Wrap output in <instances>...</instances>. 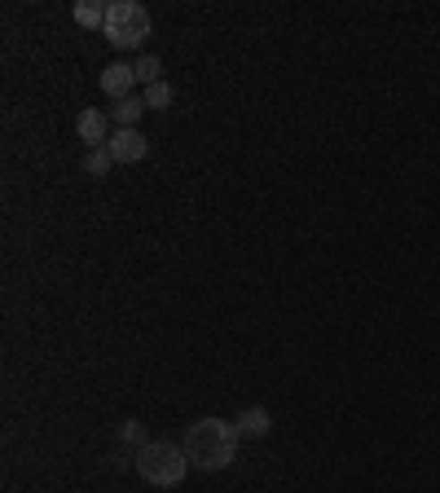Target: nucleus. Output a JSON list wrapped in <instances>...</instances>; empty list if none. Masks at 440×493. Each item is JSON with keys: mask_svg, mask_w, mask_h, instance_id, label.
I'll return each mask as SVG.
<instances>
[{"mask_svg": "<svg viewBox=\"0 0 440 493\" xmlns=\"http://www.w3.org/2000/svg\"><path fill=\"white\" fill-rule=\"evenodd\" d=\"M238 440L242 437H238L233 423H224V419H199V423H190L181 449H185L190 467H199V472H224L238 458Z\"/></svg>", "mask_w": 440, "mask_h": 493, "instance_id": "nucleus-1", "label": "nucleus"}, {"mask_svg": "<svg viewBox=\"0 0 440 493\" xmlns=\"http://www.w3.org/2000/svg\"><path fill=\"white\" fill-rule=\"evenodd\" d=\"M137 472H141V480L146 485H155V489H172V485H181L185 480V472H190V458H185V449L181 445H172V440H141V449H137Z\"/></svg>", "mask_w": 440, "mask_h": 493, "instance_id": "nucleus-2", "label": "nucleus"}, {"mask_svg": "<svg viewBox=\"0 0 440 493\" xmlns=\"http://www.w3.org/2000/svg\"><path fill=\"white\" fill-rule=\"evenodd\" d=\"M106 40L114 49H137L150 36V9L137 0H110L106 4Z\"/></svg>", "mask_w": 440, "mask_h": 493, "instance_id": "nucleus-3", "label": "nucleus"}, {"mask_svg": "<svg viewBox=\"0 0 440 493\" xmlns=\"http://www.w3.org/2000/svg\"><path fill=\"white\" fill-rule=\"evenodd\" d=\"M106 150L114 155V164H141L146 150H150V141H146L137 128H119V132L106 141Z\"/></svg>", "mask_w": 440, "mask_h": 493, "instance_id": "nucleus-4", "label": "nucleus"}, {"mask_svg": "<svg viewBox=\"0 0 440 493\" xmlns=\"http://www.w3.org/2000/svg\"><path fill=\"white\" fill-rule=\"evenodd\" d=\"M75 132H80V141H89V150H97V146H106L110 141V115L97 106L80 110V119H75Z\"/></svg>", "mask_w": 440, "mask_h": 493, "instance_id": "nucleus-5", "label": "nucleus"}, {"mask_svg": "<svg viewBox=\"0 0 440 493\" xmlns=\"http://www.w3.org/2000/svg\"><path fill=\"white\" fill-rule=\"evenodd\" d=\"M132 84H137V71H132L128 62H110L106 71H102V93L114 98V102L132 98Z\"/></svg>", "mask_w": 440, "mask_h": 493, "instance_id": "nucleus-6", "label": "nucleus"}, {"mask_svg": "<svg viewBox=\"0 0 440 493\" xmlns=\"http://www.w3.org/2000/svg\"><path fill=\"white\" fill-rule=\"evenodd\" d=\"M233 428H238V437L242 440H260L274 432V414L265 410V405H251V410H242L238 419H233Z\"/></svg>", "mask_w": 440, "mask_h": 493, "instance_id": "nucleus-7", "label": "nucleus"}, {"mask_svg": "<svg viewBox=\"0 0 440 493\" xmlns=\"http://www.w3.org/2000/svg\"><path fill=\"white\" fill-rule=\"evenodd\" d=\"M141 110H146V98H123V102H114L110 106V119L119 123V128H137V119H141Z\"/></svg>", "mask_w": 440, "mask_h": 493, "instance_id": "nucleus-8", "label": "nucleus"}, {"mask_svg": "<svg viewBox=\"0 0 440 493\" xmlns=\"http://www.w3.org/2000/svg\"><path fill=\"white\" fill-rule=\"evenodd\" d=\"M75 22L89 27V31L106 27V4H102V0H80V4H75Z\"/></svg>", "mask_w": 440, "mask_h": 493, "instance_id": "nucleus-9", "label": "nucleus"}, {"mask_svg": "<svg viewBox=\"0 0 440 493\" xmlns=\"http://www.w3.org/2000/svg\"><path fill=\"white\" fill-rule=\"evenodd\" d=\"M132 71H137V84H146V89H150V84H159L164 62H159L155 54H146V57H137V62H132Z\"/></svg>", "mask_w": 440, "mask_h": 493, "instance_id": "nucleus-10", "label": "nucleus"}, {"mask_svg": "<svg viewBox=\"0 0 440 493\" xmlns=\"http://www.w3.org/2000/svg\"><path fill=\"white\" fill-rule=\"evenodd\" d=\"M84 167H89V176H106L110 167H114V155H110L106 146H97V150H89Z\"/></svg>", "mask_w": 440, "mask_h": 493, "instance_id": "nucleus-11", "label": "nucleus"}, {"mask_svg": "<svg viewBox=\"0 0 440 493\" xmlns=\"http://www.w3.org/2000/svg\"><path fill=\"white\" fill-rule=\"evenodd\" d=\"M167 110L172 106V84H167V80H159V84H150V89H146V110Z\"/></svg>", "mask_w": 440, "mask_h": 493, "instance_id": "nucleus-12", "label": "nucleus"}]
</instances>
